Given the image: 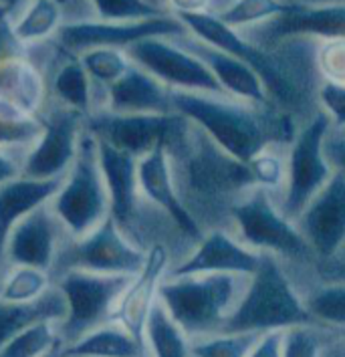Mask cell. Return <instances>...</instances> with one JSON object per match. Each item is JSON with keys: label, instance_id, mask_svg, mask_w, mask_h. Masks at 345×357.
<instances>
[{"label": "cell", "instance_id": "obj_1", "mask_svg": "<svg viewBox=\"0 0 345 357\" xmlns=\"http://www.w3.org/2000/svg\"><path fill=\"white\" fill-rule=\"evenodd\" d=\"M311 321L305 303L295 293L275 255L263 252L259 268L249 277L240 301L224 321L220 333L263 335L295 325H309Z\"/></svg>", "mask_w": 345, "mask_h": 357}, {"label": "cell", "instance_id": "obj_2", "mask_svg": "<svg viewBox=\"0 0 345 357\" xmlns=\"http://www.w3.org/2000/svg\"><path fill=\"white\" fill-rule=\"evenodd\" d=\"M174 112L184 115L192 126L206 133L212 142L238 164H249L268 146L270 132L263 119L238 99L206 93L172 91Z\"/></svg>", "mask_w": 345, "mask_h": 357}, {"label": "cell", "instance_id": "obj_3", "mask_svg": "<svg viewBox=\"0 0 345 357\" xmlns=\"http://www.w3.org/2000/svg\"><path fill=\"white\" fill-rule=\"evenodd\" d=\"M240 279L238 275H166L160 301L190 337L220 333L245 293Z\"/></svg>", "mask_w": 345, "mask_h": 357}, {"label": "cell", "instance_id": "obj_4", "mask_svg": "<svg viewBox=\"0 0 345 357\" xmlns=\"http://www.w3.org/2000/svg\"><path fill=\"white\" fill-rule=\"evenodd\" d=\"M51 206L71 238H83L112 216L109 190L99 164L97 139L87 128L75 162L63 176Z\"/></svg>", "mask_w": 345, "mask_h": 357}, {"label": "cell", "instance_id": "obj_5", "mask_svg": "<svg viewBox=\"0 0 345 357\" xmlns=\"http://www.w3.org/2000/svg\"><path fill=\"white\" fill-rule=\"evenodd\" d=\"M132 279L128 275H99L89 271H65L57 275L55 284L67 305L65 317L57 323L63 347L112 323L115 307Z\"/></svg>", "mask_w": 345, "mask_h": 357}, {"label": "cell", "instance_id": "obj_6", "mask_svg": "<svg viewBox=\"0 0 345 357\" xmlns=\"http://www.w3.org/2000/svg\"><path fill=\"white\" fill-rule=\"evenodd\" d=\"M331 119L325 112L311 117L295 133L287 155V176L281 212L295 222L305 206L325 188L333 176V166L325 153V139L331 132Z\"/></svg>", "mask_w": 345, "mask_h": 357}, {"label": "cell", "instance_id": "obj_7", "mask_svg": "<svg viewBox=\"0 0 345 357\" xmlns=\"http://www.w3.org/2000/svg\"><path fill=\"white\" fill-rule=\"evenodd\" d=\"M85 128L99 142H105L115 150L125 151L139 160L162 144L168 148V153L184 148L192 123L180 113L123 115L97 112L85 119Z\"/></svg>", "mask_w": 345, "mask_h": 357}, {"label": "cell", "instance_id": "obj_8", "mask_svg": "<svg viewBox=\"0 0 345 357\" xmlns=\"http://www.w3.org/2000/svg\"><path fill=\"white\" fill-rule=\"evenodd\" d=\"M146 257L148 250L134 243L109 216L83 238H69L63 245L53 268V279L65 271L134 277L141 271Z\"/></svg>", "mask_w": 345, "mask_h": 357}, {"label": "cell", "instance_id": "obj_9", "mask_svg": "<svg viewBox=\"0 0 345 357\" xmlns=\"http://www.w3.org/2000/svg\"><path fill=\"white\" fill-rule=\"evenodd\" d=\"M232 218L243 243L256 252L305 257L311 250L297 225L273 204L268 190L261 186H252L249 194L232 206Z\"/></svg>", "mask_w": 345, "mask_h": 357}, {"label": "cell", "instance_id": "obj_10", "mask_svg": "<svg viewBox=\"0 0 345 357\" xmlns=\"http://www.w3.org/2000/svg\"><path fill=\"white\" fill-rule=\"evenodd\" d=\"M125 55L137 67L160 79L172 91L229 97L218 79L206 67V63L198 55H194L190 49L174 45L172 38H144L128 47Z\"/></svg>", "mask_w": 345, "mask_h": 357}, {"label": "cell", "instance_id": "obj_11", "mask_svg": "<svg viewBox=\"0 0 345 357\" xmlns=\"http://www.w3.org/2000/svg\"><path fill=\"white\" fill-rule=\"evenodd\" d=\"M188 31L174 15L146 20H73L65 22L57 33V45L65 55L79 56L91 49H121L153 37H184Z\"/></svg>", "mask_w": 345, "mask_h": 357}, {"label": "cell", "instance_id": "obj_12", "mask_svg": "<svg viewBox=\"0 0 345 357\" xmlns=\"http://www.w3.org/2000/svg\"><path fill=\"white\" fill-rule=\"evenodd\" d=\"M85 119V115L67 109L55 101L49 103L40 113L43 133L22 164V176L37 180H61L79 153Z\"/></svg>", "mask_w": 345, "mask_h": 357}, {"label": "cell", "instance_id": "obj_13", "mask_svg": "<svg viewBox=\"0 0 345 357\" xmlns=\"http://www.w3.org/2000/svg\"><path fill=\"white\" fill-rule=\"evenodd\" d=\"M69 238L71 236L59 220L51 202H47L10 230L4 246V264L6 268L35 266L53 275L59 252Z\"/></svg>", "mask_w": 345, "mask_h": 357}, {"label": "cell", "instance_id": "obj_14", "mask_svg": "<svg viewBox=\"0 0 345 357\" xmlns=\"http://www.w3.org/2000/svg\"><path fill=\"white\" fill-rule=\"evenodd\" d=\"M180 20L186 31L192 33L196 40L210 45L218 51H224L229 55L236 56L250 65L261 79L265 81L268 93H275L281 99H289L291 95V85L287 77L281 71V67L273 61V56L267 55L263 49L254 47L249 43V38L240 37L236 29L224 24L216 15L210 13H198V15H174Z\"/></svg>", "mask_w": 345, "mask_h": 357}, {"label": "cell", "instance_id": "obj_15", "mask_svg": "<svg viewBox=\"0 0 345 357\" xmlns=\"http://www.w3.org/2000/svg\"><path fill=\"white\" fill-rule=\"evenodd\" d=\"M311 250L333 259L345 245V174L333 172L331 180L295 220Z\"/></svg>", "mask_w": 345, "mask_h": 357}, {"label": "cell", "instance_id": "obj_16", "mask_svg": "<svg viewBox=\"0 0 345 357\" xmlns=\"http://www.w3.org/2000/svg\"><path fill=\"white\" fill-rule=\"evenodd\" d=\"M137 180L148 204L162 210L182 234L196 241L202 238L200 226L176 188L172 158L164 144L137 160Z\"/></svg>", "mask_w": 345, "mask_h": 357}, {"label": "cell", "instance_id": "obj_17", "mask_svg": "<svg viewBox=\"0 0 345 357\" xmlns=\"http://www.w3.org/2000/svg\"><path fill=\"white\" fill-rule=\"evenodd\" d=\"M97 151H99L101 172L105 176V184L109 190L112 218L134 243L139 245L137 241L139 210L146 200L141 196L139 180H137V158L125 151L115 150L114 146L99 139H97Z\"/></svg>", "mask_w": 345, "mask_h": 357}, {"label": "cell", "instance_id": "obj_18", "mask_svg": "<svg viewBox=\"0 0 345 357\" xmlns=\"http://www.w3.org/2000/svg\"><path fill=\"white\" fill-rule=\"evenodd\" d=\"M263 259V252H256L224 230H212L204 234L188 259H184L168 277H186V275H238L250 277Z\"/></svg>", "mask_w": 345, "mask_h": 357}, {"label": "cell", "instance_id": "obj_19", "mask_svg": "<svg viewBox=\"0 0 345 357\" xmlns=\"http://www.w3.org/2000/svg\"><path fill=\"white\" fill-rule=\"evenodd\" d=\"M168 261L170 257H168L166 246L160 243L150 246L141 271L134 275V279L130 281L128 289L123 291L121 299L115 307V323L125 327L132 335L144 343H146L144 331H146L150 311L160 299V287L168 275Z\"/></svg>", "mask_w": 345, "mask_h": 357}, {"label": "cell", "instance_id": "obj_20", "mask_svg": "<svg viewBox=\"0 0 345 357\" xmlns=\"http://www.w3.org/2000/svg\"><path fill=\"white\" fill-rule=\"evenodd\" d=\"M47 99L45 77L26 55L0 61V117H40Z\"/></svg>", "mask_w": 345, "mask_h": 357}, {"label": "cell", "instance_id": "obj_21", "mask_svg": "<svg viewBox=\"0 0 345 357\" xmlns=\"http://www.w3.org/2000/svg\"><path fill=\"white\" fill-rule=\"evenodd\" d=\"M265 40H281L287 37H319L323 40L345 38V0L307 4L295 2V6L263 24Z\"/></svg>", "mask_w": 345, "mask_h": 357}, {"label": "cell", "instance_id": "obj_22", "mask_svg": "<svg viewBox=\"0 0 345 357\" xmlns=\"http://www.w3.org/2000/svg\"><path fill=\"white\" fill-rule=\"evenodd\" d=\"M103 112L123 115L176 113L172 105V89L134 63L125 75L105 89Z\"/></svg>", "mask_w": 345, "mask_h": 357}, {"label": "cell", "instance_id": "obj_23", "mask_svg": "<svg viewBox=\"0 0 345 357\" xmlns=\"http://www.w3.org/2000/svg\"><path fill=\"white\" fill-rule=\"evenodd\" d=\"M61 180H37L17 176L15 180L0 186V275L6 273L4 246L8 234L24 216H29L38 206L51 202L61 188Z\"/></svg>", "mask_w": 345, "mask_h": 357}, {"label": "cell", "instance_id": "obj_24", "mask_svg": "<svg viewBox=\"0 0 345 357\" xmlns=\"http://www.w3.org/2000/svg\"><path fill=\"white\" fill-rule=\"evenodd\" d=\"M186 49H190L194 55H198L206 63V67L218 79V83L222 85L229 97H236L238 101L259 103V105L267 101L268 91L265 81L245 61L224 51H218L210 45H204L200 40H192Z\"/></svg>", "mask_w": 345, "mask_h": 357}, {"label": "cell", "instance_id": "obj_25", "mask_svg": "<svg viewBox=\"0 0 345 357\" xmlns=\"http://www.w3.org/2000/svg\"><path fill=\"white\" fill-rule=\"evenodd\" d=\"M144 341L132 335L119 323H105L93 331L85 333L75 343L59 349L55 357H148Z\"/></svg>", "mask_w": 345, "mask_h": 357}, {"label": "cell", "instance_id": "obj_26", "mask_svg": "<svg viewBox=\"0 0 345 357\" xmlns=\"http://www.w3.org/2000/svg\"><path fill=\"white\" fill-rule=\"evenodd\" d=\"M67 305L63 293L53 284L40 299L33 303H4L0 301V349L26 327L40 321H63Z\"/></svg>", "mask_w": 345, "mask_h": 357}, {"label": "cell", "instance_id": "obj_27", "mask_svg": "<svg viewBox=\"0 0 345 357\" xmlns=\"http://www.w3.org/2000/svg\"><path fill=\"white\" fill-rule=\"evenodd\" d=\"M51 97L59 105L85 117L95 112V83L85 71L79 56L67 55L65 63L59 65L51 81Z\"/></svg>", "mask_w": 345, "mask_h": 357}, {"label": "cell", "instance_id": "obj_28", "mask_svg": "<svg viewBox=\"0 0 345 357\" xmlns=\"http://www.w3.org/2000/svg\"><path fill=\"white\" fill-rule=\"evenodd\" d=\"M144 339L152 357H192L190 335L172 319L160 299L150 311Z\"/></svg>", "mask_w": 345, "mask_h": 357}, {"label": "cell", "instance_id": "obj_29", "mask_svg": "<svg viewBox=\"0 0 345 357\" xmlns=\"http://www.w3.org/2000/svg\"><path fill=\"white\" fill-rule=\"evenodd\" d=\"M63 26V8L59 0H29L26 8L17 17L13 31L22 45H37L57 35Z\"/></svg>", "mask_w": 345, "mask_h": 357}, {"label": "cell", "instance_id": "obj_30", "mask_svg": "<svg viewBox=\"0 0 345 357\" xmlns=\"http://www.w3.org/2000/svg\"><path fill=\"white\" fill-rule=\"evenodd\" d=\"M55 279L49 271L35 266H8L0 279V301L4 303H33L40 299Z\"/></svg>", "mask_w": 345, "mask_h": 357}, {"label": "cell", "instance_id": "obj_31", "mask_svg": "<svg viewBox=\"0 0 345 357\" xmlns=\"http://www.w3.org/2000/svg\"><path fill=\"white\" fill-rule=\"evenodd\" d=\"M63 347L55 321H40L19 335L10 339L2 349L0 357H51L57 356Z\"/></svg>", "mask_w": 345, "mask_h": 357}, {"label": "cell", "instance_id": "obj_32", "mask_svg": "<svg viewBox=\"0 0 345 357\" xmlns=\"http://www.w3.org/2000/svg\"><path fill=\"white\" fill-rule=\"evenodd\" d=\"M295 6V2L285 0H234L216 17L232 29L254 26L281 17Z\"/></svg>", "mask_w": 345, "mask_h": 357}, {"label": "cell", "instance_id": "obj_33", "mask_svg": "<svg viewBox=\"0 0 345 357\" xmlns=\"http://www.w3.org/2000/svg\"><path fill=\"white\" fill-rule=\"evenodd\" d=\"M85 71L93 79V83L107 89L117 79L128 73V69L134 65L132 59L121 49H91L79 55Z\"/></svg>", "mask_w": 345, "mask_h": 357}, {"label": "cell", "instance_id": "obj_34", "mask_svg": "<svg viewBox=\"0 0 345 357\" xmlns=\"http://www.w3.org/2000/svg\"><path fill=\"white\" fill-rule=\"evenodd\" d=\"M40 133H43L40 117H24V119L0 117V150L17 155L24 164L29 151L38 142Z\"/></svg>", "mask_w": 345, "mask_h": 357}, {"label": "cell", "instance_id": "obj_35", "mask_svg": "<svg viewBox=\"0 0 345 357\" xmlns=\"http://www.w3.org/2000/svg\"><path fill=\"white\" fill-rule=\"evenodd\" d=\"M311 319L345 327V282H327L305 303Z\"/></svg>", "mask_w": 345, "mask_h": 357}, {"label": "cell", "instance_id": "obj_36", "mask_svg": "<svg viewBox=\"0 0 345 357\" xmlns=\"http://www.w3.org/2000/svg\"><path fill=\"white\" fill-rule=\"evenodd\" d=\"M256 333H212L192 341V357H247Z\"/></svg>", "mask_w": 345, "mask_h": 357}, {"label": "cell", "instance_id": "obj_37", "mask_svg": "<svg viewBox=\"0 0 345 357\" xmlns=\"http://www.w3.org/2000/svg\"><path fill=\"white\" fill-rule=\"evenodd\" d=\"M97 20L123 22V20H146L166 17L168 13L148 0H89Z\"/></svg>", "mask_w": 345, "mask_h": 357}, {"label": "cell", "instance_id": "obj_38", "mask_svg": "<svg viewBox=\"0 0 345 357\" xmlns=\"http://www.w3.org/2000/svg\"><path fill=\"white\" fill-rule=\"evenodd\" d=\"M247 169H249L252 186H261L265 190L279 188L281 184L285 186L287 160H283L281 155L268 150V146L263 151H259L254 158H250Z\"/></svg>", "mask_w": 345, "mask_h": 357}, {"label": "cell", "instance_id": "obj_39", "mask_svg": "<svg viewBox=\"0 0 345 357\" xmlns=\"http://www.w3.org/2000/svg\"><path fill=\"white\" fill-rule=\"evenodd\" d=\"M315 63L325 83L345 87V38L323 40L317 51Z\"/></svg>", "mask_w": 345, "mask_h": 357}, {"label": "cell", "instance_id": "obj_40", "mask_svg": "<svg viewBox=\"0 0 345 357\" xmlns=\"http://www.w3.org/2000/svg\"><path fill=\"white\" fill-rule=\"evenodd\" d=\"M321 347L309 325H295L283 331V357H319Z\"/></svg>", "mask_w": 345, "mask_h": 357}, {"label": "cell", "instance_id": "obj_41", "mask_svg": "<svg viewBox=\"0 0 345 357\" xmlns=\"http://www.w3.org/2000/svg\"><path fill=\"white\" fill-rule=\"evenodd\" d=\"M319 101L329 115L333 128H345V87L323 83L319 89Z\"/></svg>", "mask_w": 345, "mask_h": 357}, {"label": "cell", "instance_id": "obj_42", "mask_svg": "<svg viewBox=\"0 0 345 357\" xmlns=\"http://www.w3.org/2000/svg\"><path fill=\"white\" fill-rule=\"evenodd\" d=\"M247 357H283V331H268L259 335Z\"/></svg>", "mask_w": 345, "mask_h": 357}, {"label": "cell", "instance_id": "obj_43", "mask_svg": "<svg viewBox=\"0 0 345 357\" xmlns=\"http://www.w3.org/2000/svg\"><path fill=\"white\" fill-rule=\"evenodd\" d=\"M325 153L333 169L345 174V133L333 132V128H331L325 139Z\"/></svg>", "mask_w": 345, "mask_h": 357}, {"label": "cell", "instance_id": "obj_44", "mask_svg": "<svg viewBox=\"0 0 345 357\" xmlns=\"http://www.w3.org/2000/svg\"><path fill=\"white\" fill-rule=\"evenodd\" d=\"M20 174H22V160L8 151L0 150V186L15 180Z\"/></svg>", "mask_w": 345, "mask_h": 357}, {"label": "cell", "instance_id": "obj_45", "mask_svg": "<svg viewBox=\"0 0 345 357\" xmlns=\"http://www.w3.org/2000/svg\"><path fill=\"white\" fill-rule=\"evenodd\" d=\"M174 15H198L208 13L210 0H168Z\"/></svg>", "mask_w": 345, "mask_h": 357}, {"label": "cell", "instance_id": "obj_46", "mask_svg": "<svg viewBox=\"0 0 345 357\" xmlns=\"http://www.w3.org/2000/svg\"><path fill=\"white\" fill-rule=\"evenodd\" d=\"M323 273L331 279V282H345V261L327 263V266L323 268Z\"/></svg>", "mask_w": 345, "mask_h": 357}, {"label": "cell", "instance_id": "obj_47", "mask_svg": "<svg viewBox=\"0 0 345 357\" xmlns=\"http://www.w3.org/2000/svg\"><path fill=\"white\" fill-rule=\"evenodd\" d=\"M24 0H0V8H4L8 15H13L17 10V6H20Z\"/></svg>", "mask_w": 345, "mask_h": 357}, {"label": "cell", "instance_id": "obj_48", "mask_svg": "<svg viewBox=\"0 0 345 357\" xmlns=\"http://www.w3.org/2000/svg\"><path fill=\"white\" fill-rule=\"evenodd\" d=\"M305 2H311V4H323V2H344V0H305Z\"/></svg>", "mask_w": 345, "mask_h": 357}, {"label": "cell", "instance_id": "obj_49", "mask_svg": "<svg viewBox=\"0 0 345 357\" xmlns=\"http://www.w3.org/2000/svg\"><path fill=\"white\" fill-rule=\"evenodd\" d=\"M148 2H152V4H155V6H160V4H158V0H148ZM160 8H162V6H160Z\"/></svg>", "mask_w": 345, "mask_h": 357}, {"label": "cell", "instance_id": "obj_50", "mask_svg": "<svg viewBox=\"0 0 345 357\" xmlns=\"http://www.w3.org/2000/svg\"><path fill=\"white\" fill-rule=\"evenodd\" d=\"M0 279H2V275H0Z\"/></svg>", "mask_w": 345, "mask_h": 357}, {"label": "cell", "instance_id": "obj_51", "mask_svg": "<svg viewBox=\"0 0 345 357\" xmlns=\"http://www.w3.org/2000/svg\"><path fill=\"white\" fill-rule=\"evenodd\" d=\"M51 357H55V356H51Z\"/></svg>", "mask_w": 345, "mask_h": 357}]
</instances>
